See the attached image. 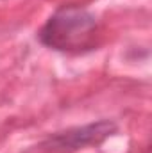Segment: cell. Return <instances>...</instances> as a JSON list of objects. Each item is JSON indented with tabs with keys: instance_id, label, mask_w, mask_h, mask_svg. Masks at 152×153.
Returning a JSON list of instances; mask_svg holds the SVG:
<instances>
[{
	"instance_id": "6da1fadb",
	"label": "cell",
	"mask_w": 152,
	"mask_h": 153,
	"mask_svg": "<svg viewBox=\"0 0 152 153\" xmlns=\"http://www.w3.org/2000/svg\"><path fill=\"white\" fill-rule=\"evenodd\" d=\"M99 27L95 18L81 7L57 11L43 27L41 41L61 52H84L97 45Z\"/></svg>"
}]
</instances>
